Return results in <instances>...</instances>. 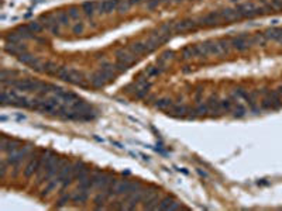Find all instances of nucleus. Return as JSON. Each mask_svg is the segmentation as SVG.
<instances>
[{
	"label": "nucleus",
	"mask_w": 282,
	"mask_h": 211,
	"mask_svg": "<svg viewBox=\"0 0 282 211\" xmlns=\"http://www.w3.org/2000/svg\"><path fill=\"white\" fill-rule=\"evenodd\" d=\"M96 7H97V3H93V2H86V3L82 4V9L88 16H92L96 11Z\"/></svg>",
	"instance_id": "f03ea898"
},
{
	"label": "nucleus",
	"mask_w": 282,
	"mask_h": 211,
	"mask_svg": "<svg viewBox=\"0 0 282 211\" xmlns=\"http://www.w3.org/2000/svg\"><path fill=\"white\" fill-rule=\"evenodd\" d=\"M251 42H253V41L248 38V35H238V37H236V38L231 40V45H233L236 49H238V51L247 49Z\"/></svg>",
	"instance_id": "f257e3e1"
}]
</instances>
